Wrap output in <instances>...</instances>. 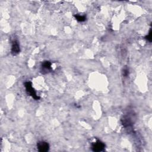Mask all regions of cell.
Instances as JSON below:
<instances>
[{
  "mask_svg": "<svg viewBox=\"0 0 152 152\" xmlns=\"http://www.w3.org/2000/svg\"><path fill=\"white\" fill-rule=\"evenodd\" d=\"M134 116L133 113H128L125 115L122 119V125L125 127H128V126H131L134 123Z\"/></svg>",
  "mask_w": 152,
  "mask_h": 152,
  "instance_id": "cell-1",
  "label": "cell"
},
{
  "mask_svg": "<svg viewBox=\"0 0 152 152\" xmlns=\"http://www.w3.org/2000/svg\"><path fill=\"white\" fill-rule=\"evenodd\" d=\"M24 86L26 87V92L29 96H32L35 100H39L40 99V97L37 95L35 89L33 88L32 84L31 82H26L24 83Z\"/></svg>",
  "mask_w": 152,
  "mask_h": 152,
  "instance_id": "cell-2",
  "label": "cell"
},
{
  "mask_svg": "<svg viewBox=\"0 0 152 152\" xmlns=\"http://www.w3.org/2000/svg\"><path fill=\"white\" fill-rule=\"evenodd\" d=\"M20 51V45L18 42L17 40H14L13 41L12 43V47H11V54L13 55H17Z\"/></svg>",
  "mask_w": 152,
  "mask_h": 152,
  "instance_id": "cell-5",
  "label": "cell"
},
{
  "mask_svg": "<svg viewBox=\"0 0 152 152\" xmlns=\"http://www.w3.org/2000/svg\"><path fill=\"white\" fill-rule=\"evenodd\" d=\"M75 18H76V20L80 22L85 21L86 20V17L85 16H81V15H79V14L75 15Z\"/></svg>",
  "mask_w": 152,
  "mask_h": 152,
  "instance_id": "cell-7",
  "label": "cell"
},
{
  "mask_svg": "<svg viewBox=\"0 0 152 152\" xmlns=\"http://www.w3.org/2000/svg\"><path fill=\"white\" fill-rule=\"evenodd\" d=\"M38 149L40 152H46L49 150V144L44 141H39L37 144Z\"/></svg>",
  "mask_w": 152,
  "mask_h": 152,
  "instance_id": "cell-4",
  "label": "cell"
},
{
  "mask_svg": "<svg viewBox=\"0 0 152 152\" xmlns=\"http://www.w3.org/2000/svg\"><path fill=\"white\" fill-rule=\"evenodd\" d=\"M129 69L126 67L123 70V75L124 76V77H127V76L129 75Z\"/></svg>",
  "mask_w": 152,
  "mask_h": 152,
  "instance_id": "cell-8",
  "label": "cell"
},
{
  "mask_svg": "<svg viewBox=\"0 0 152 152\" xmlns=\"http://www.w3.org/2000/svg\"><path fill=\"white\" fill-rule=\"evenodd\" d=\"M146 39L149 42H151V30L150 31L148 35L146 36Z\"/></svg>",
  "mask_w": 152,
  "mask_h": 152,
  "instance_id": "cell-9",
  "label": "cell"
},
{
  "mask_svg": "<svg viewBox=\"0 0 152 152\" xmlns=\"http://www.w3.org/2000/svg\"><path fill=\"white\" fill-rule=\"evenodd\" d=\"M42 67L45 71H50V70H52L51 63H50L49 61H44L42 63Z\"/></svg>",
  "mask_w": 152,
  "mask_h": 152,
  "instance_id": "cell-6",
  "label": "cell"
},
{
  "mask_svg": "<svg viewBox=\"0 0 152 152\" xmlns=\"http://www.w3.org/2000/svg\"><path fill=\"white\" fill-rule=\"evenodd\" d=\"M105 147V145L104 143L99 140H97L96 142L93 143L92 146L93 151H104Z\"/></svg>",
  "mask_w": 152,
  "mask_h": 152,
  "instance_id": "cell-3",
  "label": "cell"
}]
</instances>
